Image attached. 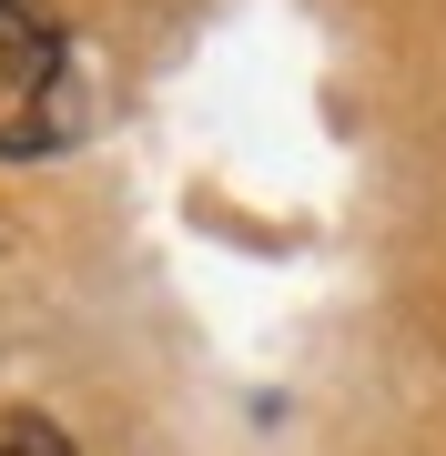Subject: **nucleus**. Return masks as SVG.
I'll list each match as a JSON object with an SVG mask.
<instances>
[{"mask_svg": "<svg viewBox=\"0 0 446 456\" xmlns=\"http://www.w3.org/2000/svg\"><path fill=\"white\" fill-rule=\"evenodd\" d=\"M82 122L71 51L31 0H0V152H61Z\"/></svg>", "mask_w": 446, "mask_h": 456, "instance_id": "obj_1", "label": "nucleus"}, {"mask_svg": "<svg viewBox=\"0 0 446 456\" xmlns=\"http://www.w3.org/2000/svg\"><path fill=\"white\" fill-rule=\"evenodd\" d=\"M0 456H71V436L41 406H11V416H0Z\"/></svg>", "mask_w": 446, "mask_h": 456, "instance_id": "obj_2", "label": "nucleus"}]
</instances>
